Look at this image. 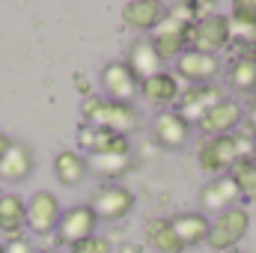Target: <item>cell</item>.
<instances>
[{
    "label": "cell",
    "mask_w": 256,
    "mask_h": 253,
    "mask_svg": "<svg viewBox=\"0 0 256 253\" xmlns=\"http://www.w3.org/2000/svg\"><path fill=\"white\" fill-rule=\"evenodd\" d=\"M254 161V134H224V137H208L196 149V164L200 170L220 176L230 173L236 161Z\"/></svg>",
    "instance_id": "cell-1"
},
{
    "label": "cell",
    "mask_w": 256,
    "mask_h": 253,
    "mask_svg": "<svg viewBox=\"0 0 256 253\" xmlns=\"http://www.w3.org/2000/svg\"><path fill=\"white\" fill-rule=\"evenodd\" d=\"M80 114H84L86 126L108 128V131L122 134V137H128V131L137 126V114L131 104H116V102H108L102 96H84Z\"/></svg>",
    "instance_id": "cell-2"
},
{
    "label": "cell",
    "mask_w": 256,
    "mask_h": 253,
    "mask_svg": "<svg viewBox=\"0 0 256 253\" xmlns=\"http://www.w3.org/2000/svg\"><path fill=\"white\" fill-rule=\"evenodd\" d=\"M248 232H250V214H248V208L232 206V208L220 212V214L212 220L206 244H208L214 253H230L244 242Z\"/></svg>",
    "instance_id": "cell-3"
},
{
    "label": "cell",
    "mask_w": 256,
    "mask_h": 253,
    "mask_svg": "<svg viewBox=\"0 0 256 253\" xmlns=\"http://www.w3.org/2000/svg\"><path fill=\"white\" fill-rule=\"evenodd\" d=\"M191 39H194V24H185V21L173 18V15H167V18L152 30V36H149L152 48L158 51V57H161L164 63L179 60V57L188 51Z\"/></svg>",
    "instance_id": "cell-4"
},
{
    "label": "cell",
    "mask_w": 256,
    "mask_h": 253,
    "mask_svg": "<svg viewBox=\"0 0 256 253\" xmlns=\"http://www.w3.org/2000/svg\"><path fill=\"white\" fill-rule=\"evenodd\" d=\"M232 45V24H230V15H206L202 21L194 24V39H191V48L202 51V54H214L230 48Z\"/></svg>",
    "instance_id": "cell-5"
},
{
    "label": "cell",
    "mask_w": 256,
    "mask_h": 253,
    "mask_svg": "<svg viewBox=\"0 0 256 253\" xmlns=\"http://www.w3.org/2000/svg\"><path fill=\"white\" fill-rule=\"evenodd\" d=\"M102 90H104V98L108 102H116V104H131L137 96H140V80L137 74L128 68L126 60H114V63H104L102 68Z\"/></svg>",
    "instance_id": "cell-6"
},
{
    "label": "cell",
    "mask_w": 256,
    "mask_h": 253,
    "mask_svg": "<svg viewBox=\"0 0 256 253\" xmlns=\"http://www.w3.org/2000/svg\"><path fill=\"white\" fill-rule=\"evenodd\" d=\"M63 218V202L51 190H36L27 200V230L33 236H51L57 232V224Z\"/></svg>",
    "instance_id": "cell-7"
},
{
    "label": "cell",
    "mask_w": 256,
    "mask_h": 253,
    "mask_svg": "<svg viewBox=\"0 0 256 253\" xmlns=\"http://www.w3.org/2000/svg\"><path fill=\"white\" fill-rule=\"evenodd\" d=\"M134 194L126 185H102L90 196V208L98 220H122L134 212Z\"/></svg>",
    "instance_id": "cell-8"
},
{
    "label": "cell",
    "mask_w": 256,
    "mask_h": 253,
    "mask_svg": "<svg viewBox=\"0 0 256 253\" xmlns=\"http://www.w3.org/2000/svg\"><path fill=\"white\" fill-rule=\"evenodd\" d=\"M242 122H244V108H242L236 98H220V102H218L214 108H208L206 116L196 122V131L208 140V137H224V134L236 131Z\"/></svg>",
    "instance_id": "cell-9"
},
{
    "label": "cell",
    "mask_w": 256,
    "mask_h": 253,
    "mask_svg": "<svg viewBox=\"0 0 256 253\" xmlns=\"http://www.w3.org/2000/svg\"><path fill=\"white\" fill-rule=\"evenodd\" d=\"M220 74V60L214 54H202L196 48H188L179 60H176V78L188 80L194 86H206Z\"/></svg>",
    "instance_id": "cell-10"
},
{
    "label": "cell",
    "mask_w": 256,
    "mask_h": 253,
    "mask_svg": "<svg viewBox=\"0 0 256 253\" xmlns=\"http://www.w3.org/2000/svg\"><path fill=\"white\" fill-rule=\"evenodd\" d=\"M78 146H80V155H102V152H116V155H131V143L122 134H114L108 128L98 126H80L78 131Z\"/></svg>",
    "instance_id": "cell-11"
},
{
    "label": "cell",
    "mask_w": 256,
    "mask_h": 253,
    "mask_svg": "<svg viewBox=\"0 0 256 253\" xmlns=\"http://www.w3.org/2000/svg\"><path fill=\"white\" fill-rule=\"evenodd\" d=\"M191 122L179 114V110H161L155 120H152V137L158 140V146L164 149H185L188 140H191Z\"/></svg>",
    "instance_id": "cell-12"
},
{
    "label": "cell",
    "mask_w": 256,
    "mask_h": 253,
    "mask_svg": "<svg viewBox=\"0 0 256 253\" xmlns=\"http://www.w3.org/2000/svg\"><path fill=\"white\" fill-rule=\"evenodd\" d=\"M96 226H98V218L90 208V202L86 206H72V208L63 212V218L57 224V238L63 244H74V242H84V238L96 236Z\"/></svg>",
    "instance_id": "cell-13"
},
{
    "label": "cell",
    "mask_w": 256,
    "mask_h": 253,
    "mask_svg": "<svg viewBox=\"0 0 256 253\" xmlns=\"http://www.w3.org/2000/svg\"><path fill=\"white\" fill-rule=\"evenodd\" d=\"M33 167H36V155H33V149H30L27 143L12 140L9 152L0 158V185H3V182H9V185L27 182L30 173H33Z\"/></svg>",
    "instance_id": "cell-14"
},
{
    "label": "cell",
    "mask_w": 256,
    "mask_h": 253,
    "mask_svg": "<svg viewBox=\"0 0 256 253\" xmlns=\"http://www.w3.org/2000/svg\"><path fill=\"white\" fill-rule=\"evenodd\" d=\"M167 18V6L161 0H128L122 6V21L137 33H152Z\"/></svg>",
    "instance_id": "cell-15"
},
{
    "label": "cell",
    "mask_w": 256,
    "mask_h": 253,
    "mask_svg": "<svg viewBox=\"0 0 256 253\" xmlns=\"http://www.w3.org/2000/svg\"><path fill=\"white\" fill-rule=\"evenodd\" d=\"M140 96L149 104H155V108H170V104L179 102L182 84H179V78L173 72H161V74H155V78H149V80L140 84Z\"/></svg>",
    "instance_id": "cell-16"
},
{
    "label": "cell",
    "mask_w": 256,
    "mask_h": 253,
    "mask_svg": "<svg viewBox=\"0 0 256 253\" xmlns=\"http://www.w3.org/2000/svg\"><path fill=\"white\" fill-rule=\"evenodd\" d=\"M220 98H224V92H220L218 86H188V92L179 96V114H182L191 126H196V122L206 116V110L214 108Z\"/></svg>",
    "instance_id": "cell-17"
},
{
    "label": "cell",
    "mask_w": 256,
    "mask_h": 253,
    "mask_svg": "<svg viewBox=\"0 0 256 253\" xmlns=\"http://www.w3.org/2000/svg\"><path fill=\"white\" fill-rule=\"evenodd\" d=\"M128 68L137 74V80L143 84V80H149V78H155V74H161V72H167L164 68V60L158 57V51L152 48V42L149 39H137L131 48H128Z\"/></svg>",
    "instance_id": "cell-18"
},
{
    "label": "cell",
    "mask_w": 256,
    "mask_h": 253,
    "mask_svg": "<svg viewBox=\"0 0 256 253\" xmlns=\"http://www.w3.org/2000/svg\"><path fill=\"white\" fill-rule=\"evenodd\" d=\"M238 200H242V194H238L236 182L230 176H218L214 182H208L206 188L200 190V206L206 212H218V214L232 208V206H238Z\"/></svg>",
    "instance_id": "cell-19"
},
{
    "label": "cell",
    "mask_w": 256,
    "mask_h": 253,
    "mask_svg": "<svg viewBox=\"0 0 256 253\" xmlns=\"http://www.w3.org/2000/svg\"><path fill=\"white\" fill-rule=\"evenodd\" d=\"M170 226H173V232L179 236L182 248H196V244H202V242L208 238L212 220H208L202 212H179V214L170 218Z\"/></svg>",
    "instance_id": "cell-20"
},
{
    "label": "cell",
    "mask_w": 256,
    "mask_h": 253,
    "mask_svg": "<svg viewBox=\"0 0 256 253\" xmlns=\"http://www.w3.org/2000/svg\"><path fill=\"white\" fill-rule=\"evenodd\" d=\"M54 173H57V182L66 188H78L86 173H90V164H86V155H80L78 149H63L57 152L54 158Z\"/></svg>",
    "instance_id": "cell-21"
},
{
    "label": "cell",
    "mask_w": 256,
    "mask_h": 253,
    "mask_svg": "<svg viewBox=\"0 0 256 253\" xmlns=\"http://www.w3.org/2000/svg\"><path fill=\"white\" fill-rule=\"evenodd\" d=\"M27 226V200L21 194H0V232L15 236Z\"/></svg>",
    "instance_id": "cell-22"
},
{
    "label": "cell",
    "mask_w": 256,
    "mask_h": 253,
    "mask_svg": "<svg viewBox=\"0 0 256 253\" xmlns=\"http://www.w3.org/2000/svg\"><path fill=\"white\" fill-rule=\"evenodd\" d=\"M146 242L155 253H182V242L170 226V218H149L146 220Z\"/></svg>",
    "instance_id": "cell-23"
},
{
    "label": "cell",
    "mask_w": 256,
    "mask_h": 253,
    "mask_svg": "<svg viewBox=\"0 0 256 253\" xmlns=\"http://www.w3.org/2000/svg\"><path fill=\"white\" fill-rule=\"evenodd\" d=\"M226 86L236 90V92H256V54L248 57H232L230 68H226Z\"/></svg>",
    "instance_id": "cell-24"
},
{
    "label": "cell",
    "mask_w": 256,
    "mask_h": 253,
    "mask_svg": "<svg viewBox=\"0 0 256 253\" xmlns=\"http://www.w3.org/2000/svg\"><path fill=\"white\" fill-rule=\"evenodd\" d=\"M86 164L102 179H120L134 167V158L131 155H116V152H102V155H90Z\"/></svg>",
    "instance_id": "cell-25"
},
{
    "label": "cell",
    "mask_w": 256,
    "mask_h": 253,
    "mask_svg": "<svg viewBox=\"0 0 256 253\" xmlns=\"http://www.w3.org/2000/svg\"><path fill=\"white\" fill-rule=\"evenodd\" d=\"M232 39H250L256 36V0H236L230 9Z\"/></svg>",
    "instance_id": "cell-26"
},
{
    "label": "cell",
    "mask_w": 256,
    "mask_h": 253,
    "mask_svg": "<svg viewBox=\"0 0 256 253\" xmlns=\"http://www.w3.org/2000/svg\"><path fill=\"white\" fill-rule=\"evenodd\" d=\"M230 179L236 182V188L242 194V200L254 202L256 206V161H236L232 170H230Z\"/></svg>",
    "instance_id": "cell-27"
},
{
    "label": "cell",
    "mask_w": 256,
    "mask_h": 253,
    "mask_svg": "<svg viewBox=\"0 0 256 253\" xmlns=\"http://www.w3.org/2000/svg\"><path fill=\"white\" fill-rule=\"evenodd\" d=\"M110 242L104 238V236H90V238H84V242H74V244H68V253H110Z\"/></svg>",
    "instance_id": "cell-28"
},
{
    "label": "cell",
    "mask_w": 256,
    "mask_h": 253,
    "mask_svg": "<svg viewBox=\"0 0 256 253\" xmlns=\"http://www.w3.org/2000/svg\"><path fill=\"white\" fill-rule=\"evenodd\" d=\"M6 253H39V250H36L27 238H21V236H18V238H12V242L6 244Z\"/></svg>",
    "instance_id": "cell-29"
},
{
    "label": "cell",
    "mask_w": 256,
    "mask_h": 253,
    "mask_svg": "<svg viewBox=\"0 0 256 253\" xmlns=\"http://www.w3.org/2000/svg\"><path fill=\"white\" fill-rule=\"evenodd\" d=\"M9 146H12V137H9V134H3V131H0V158H3V155H6V152H9Z\"/></svg>",
    "instance_id": "cell-30"
},
{
    "label": "cell",
    "mask_w": 256,
    "mask_h": 253,
    "mask_svg": "<svg viewBox=\"0 0 256 253\" xmlns=\"http://www.w3.org/2000/svg\"><path fill=\"white\" fill-rule=\"evenodd\" d=\"M39 253H63L60 248H48V250H39Z\"/></svg>",
    "instance_id": "cell-31"
},
{
    "label": "cell",
    "mask_w": 256,
    "mask_h": 253,
    "mask_svg": "<svg viewBox=\"0 0 256 253\" xmlns=\"http://www.w3.org/2000/svg\"><path fill=\"white\" fill-rule=\"evenodd\" d=\"M250 104H254V108H256V92H254V96H250Z\"/></svg>",
    "instance_id": "cell-32"
},
{
    "label": "cell",
    "mask_w": 256,
    "mask_h": 253,
    "mask_svg": "<svg viewBox=\"0 0 256 253\" xmlns=\"http://www.w3.org/2000/svg\"><path fill=\"white\" fill-rule=\"evenodd\" d=\"M0 253H6V244H3V242H0Z\"/></svg>",
    "instance_id": "cell-33"
},
{
    "label": "cell",
    "mask_w": 256,
    "mask_h": 253,
    "mask_svg": "<svg viewBox=\"0 0 256 253\" xmlns=\"http://www.w3.org/2000/svg\"><path fill=\"white\" fill-rule=\"evenodd\" d=\"M254 161H256V137H254Z\"/></svg>",
    "instance_id": "cell-34"
},
{
    "label": "cell",
    "mask_w": 256,
    "mask_h": 253,
    "mask_svg": "<svg viewBox=\"0 0 256 253\" xmlns=\"http://www.w3.org/2000/svg\"><path fill=\"white\" fill-rule=\"evenodd\" d=\"M236 253H238V250H236Z\"/></svg>",
    "instance_id": "cell-35"
}]
</instances>
